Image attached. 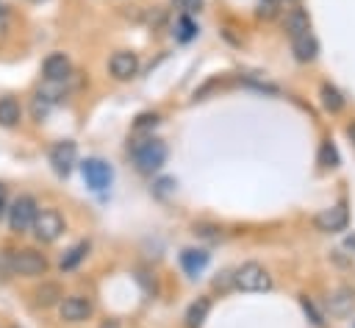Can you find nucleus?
<instances>
[{"label":"nucleus","instance_id":"nucleus-1","mask_svg":"<svg viewBox=\"0 0 355 328\" xmlns=\"http://www.w3.org/2000/svg\"><path fill=\"white\" fill-rule=\"evenodd\" d=\"M166 145L161 139H141L133 145V161L141 172H158L166 164Z\"/></svg>","mask_w":355,"mask_h":328},{"label":"nucleus","instance_id":"nucleus-2","mask_svg":"<svg viewBox=\"0 0 355 328\" xmlns=\"http://www.w3.org/2000/svg\"><path fill=\"white\" fill-rule=\"evenodd\" d=\"M233 284L241 292H263L272 286V275L258 261H247L233 272Z\"/></svg>","mask_w":355,"mask_h":328},{"label":"nucleus","instance_id":"nucleus-3","mask_svg":"<svg viewBox=\"0 0 355 328\" xmlns=\"http://www.w3.org/2000/svg\"><path fill=\"white\" fill-rule=\"evenodd\" d=\"M31 231L39 242H55L64 233V217L55 208H42V211H36Z\"/></svg>","mask_w":355,"mask_h":328},{"label":"nucleus","instance_id":"nucleus-4","mask_svg":"<svg viewBox=\"0 0 355 328\" xmlns=\"http://www.w3.org/2000/svg\"><path fill=\"white\" fill-rule=\"evenodd\" d=\"M36 211H39L36 208V200L31 195H19L11 203V208H8V225H11V231H17V233L31 231V225L36 220Z\"/></svg>","mask_w":355,"mask_h":328},{"label":"nucleus","instance_id":"nucleus-5","mask_svg":"<svg viewBox=\"0 0 355 328\" xmlns=\"http://www.w3.org/2000/svg\"><path fill=\"white\" fill-rule=\"evenodd\" d=\"M11 264H14V272L17 275H25V278H39L47 272V259L31 247L19 250V253H11Z\"/></svg>","mask_w":355,"mask_h":328},{"label":"nucleus","instance_id":"nucleus-6","mask_svg":"<svg viewBox=\"0 0 355 328\" xmlns=\"http://www.w3.org/2000/svg\"><path fill=\"white\" fill-rule=\"evenodd\" d=\"M80 172H83V181H86L94 192L108 189V186H111V178H114L111 167H108L105 161H100V158H86V161L80 164Z\"/></svg>","mask_w":355,"mask_h":328},{"label":"nucleus","instance_id":"nucleus-7","mask_svg":"<svg viewBox=\"0 0 355 328\" xmlns=\"http://www.w3.org/2000/svg\"><path fill=\"white\" fill-rule=\"evenodd\" d=\"M58 311H61V320H67V322H83L92 317V303L83 295H67V297H61Z\"/></svg>","mask_w":355,"mask_h":328},{"label":"nucleus","instance_id":"nucleus-8","mask_svg":"<svg viewBox=\"0 0 355 328\" xmlns=\"http://www.w3.org/2000/svg\"><path fill=\"white\" fill-rule=\"evenodd\" d=\"M108 67H111V75H114V78L128 81V78H133V75L139 72V56L130 53V50H116V53L111 56Z\"/></svg>","mask_w":355,"mask_h":328},{"label":"nucleus","instance_id":"nucleus-9","mask_svg":"<svg viewBox=\"0 0 355 328\" xmlns=\"http://www.w3.org/2000/svg\"><path fill=\"white\" fill-rule=\"evenodd\" d=\"M50 164L58 175H67L75 164V145L72 142H58L50 147Z\"/></svg>","mask_w":355,"mask_h":328},{"label":"nucleus","instance_id":"nucleus-10","mask_svg":"<svg viewBox=\"0 0 355 328\" xmlns=\"http://www.w3.org/2000/svg\"><path fill=\"white\" fill-rule=\"evenodd\" d=\"M69 69H72V64L64 53H50L42 64V72L47 81H64V78H69Z\"/></svg>","mask_w":355,"mask_h":328},{"label":"nucleus","instance_id":"nucleus-11","mask_svg":"<svg viewBox=\"0 0 355 328\" xmlns=\"http://www.w3.org/2000/svg\"><path fill=\"white\" fill-rule=\"evenodd\" d=\"M316 225L319 231H341L347 225V208L344 206H333V208H324L322 214H316Z\"/></svg>","mask_w":355,"mask_h":328},{"label":"nucleus","instance_id":"nucleus-12","mask_svg":"<svg viewBox=\"0 0 355 328\" xmlns=\"http://www.w3.org/2000/svg\"><path fill=\"white\" fill-rule=\"evenodd\" d=\"M286 31H288L291 39L311 33V17H308V11H302V8H291V11L286 14Z\"/></svg>","mask_w":355,"mask_h":328},{"label":"nucleus","instance_id":"nucleus-13","mask_svg":"<svg viewBox=\"0 0 355 328\" xmlns=\"http://www.w3.org/2000/svg\"><path fill=\"white\" fill-rule=\"evenodd\" d=\"M205 264H208V253L205 250H183L180 253V267L194 278V275H200L202 270H205Z\"/></svg>","mask_w":355,"mask_h":328},{"label":"nucleus","instance_id":"nucleus-14","mask_svg":"<svg viewBox=\"0 0 355 328\" xmlns=\"http://www.w3.org/2000/svg\"><path fill=\"white\" fill-rule=\"evenodd\" d=\"M208 311H211V300H208V297H197V300L186 309V328H200V325L205 322Z\"/></svg>","mask_w":355,"mask_h":328},{"label":"nucleus","instance_id":"nucleus-15","mask_svg":"<svg viewBox=\"0 0 355 328\" xmlns=\"http://www.w3.org/2000/svg\"><path fill=\"white\" fill-rule=\"evenodd\" d=\"M291 47H294V56H297L300 61H313L316 53H319V44H316V39H313L311 33L291 39Z\"/></svg>","mask_w":355,"mask_h":328},{"label":"nucleus","instance_id":"nucleus-16","mask_svg":"<svg viewBox=\"0 0 355 328\" xmlns=\"http://www.w3.org/2000/svg\"><path fill=\"white\" fill-rule=\"evenodd\" d=\"M22 120V108L14 97H0V125L3 128H14Z\"/></svg>","mask_w":355,"mask_h":328},{"label":"nucleus","instance_id":"nucleus-17","mask_svg":"<svg viewBox=\"0 0 355 328\" xmlns=\"http://www.w3.org/2000/svg\"><path fill=\"white\" fill-rule=\"evenodd\" d=\"M61 297H64V289H61V284H55V281H44V284L36 289V303H39V306H55V303H61Z\"/></svg>","mask_w":355,"mask_h":328},{"label":"nucleus","instance_id":"nucleus-18","mask_svg":"<svg viewBox=\"0 0 355 328\" xmlns=\"http://www.w3.org/2000/svg\"><path fill=\"white\" fill-rule=\"evenodd\" d=\"M352 303H355V295H352L349 289H341V292H336V295L327 300V309H330V314L344 317V314L352 311Z\"/></svg>","mask_w":355,"mask_h":328},{"label":"nucleus","instance_id":"nucleus-19","mask_svg":"<svg viewBox=\"0 0 355 328\" xmlns=\"http://www.w3.org/2000/svg\"><path fill=\"white\" fill-rule=\"evenodd\" d=\"M319 95H322V106L327 108V111H341V106H344V97H341V92L333 86V83H322V89H319Z\"/></svg>","mask_w":355,"mask_h":328},{"label":"nucleus","instance_id":"nucleus-20","mask_svg":"<svg viewBox=\"0 0 355 328\" xmlns=\"http://www.w3.org/2000/svg\"><path fill=\"white\" fill-rule=\"evenodd\" d=\"M86 253H89V245L86 242H80V245H75V247H69L64 256H61V270L64 272H69V270H75L83 259H86Z\"/></svg>","mask_w":355,"mask_h":328},{"label":"nucleus","instance_id":"nucleus-21","mask_svg":"<svg viewBox=\"0 0 355 328\" xmlns=\"http://www.w3.org/2000/svg\"><path fill=\"white\" fill-rule=\"evenodd\" d=\"M194 33H197V25H194V22H191V19L183 14V17L178 19V25H175V36H178L180 42H189Z\"/></svg>","mask_w":355,"mask_h":328},{"label":"nucleus","instance_id":"nucleus-22","mask_svg":"<svg viewBox=\"0 0 355 328\" xmlns=\"http://www.w3.org/2000/svg\"><path fill=\"white\" fill-rule=\"evenodd\" d=\"M319 161H322L324 167H336V164H338L336 147H333L330 142H322V147H319Z\"/></svg>","mask_w":355,"mask_h":328},{"label":"nucleus","instance_id":"nucleus-23","mask_svg":"<svg viewBox=\"0 0 355 328\" xmlns=\"http://www.w3.org/2000/svg\"><path fill=\"white\" fill-rule=\"evenodd\" d=\"M172 3H175V8H180L186 17H189V14H197V11L202 8V0H172Z\"/></svg>","mask_w":355,"mask_h":328},{"label":"nucleus","instance_id":"nucleus-24","mask_svg":"<svg viewBox=\"0 0 355 328\" xmlns=\"http://www.w3.org/2000/svg\"><path fill=\"white\" fill-rule=\"evenodd\" d=\"M277 11V0H261L258 3V17H272Z\"/></svg>","mask_w":355,"mask_h":328},{"label":"nucleus","instance_id":"nucleus-25","mask_svg":"<svg viewBox=\"0 0 355 328\" xmlns=\"http://www.w3.org/2000/svg\"><path fill=\"white\" fill-rule=\"evenodd\" d=\"M155 122H158V114H141L136 128H147V125H155Z\"/></svg>","mask_w":355,"mask_h":328},{"label":"nucleus","instance_id":"nucleus-26","mask_svg":"<svg viewBox=\"0 0 355 328\" xmlns=\"http://www.w3.org/2000/svg\"><path fill=\"white\" fill-rule=\"evenodd\" d=\"M100 328H122V325H119V320H105Z\"/></svg>","mask_w":355,"mask_h":328},{"label":"nucleus","instance_id":"nucleus-27","mask_svg":"<svg viewBox=\"0 0 355 328\" xmlns=\"http://www.w3.org/2000/svg\"><path fill=\"white\" fill-rule=\"evenodd\" d=\"M6 214V200H3V189H0V217Z\"/></svg>","mask_w":355,"mask_h":328},{"label":"nucleus","instance_id":"nucleus-28","mask_svg":"<svg viewBox=\"0 0 355 328\" xmlns=\"http://www.w3.org/2000/svg\"><path fill=\"white\" fill-rule=\"evenodd\" d=\"M347 133H349V139H352V142H355V122H352V125H349V128H347Z\"/></svg>","mask_w":355,"mask_h":328}]
</instances>
